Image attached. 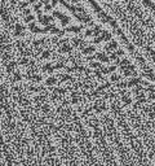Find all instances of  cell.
<instances>
[{
  "label": "cell",
  "mask_w": 155,
  "mask_h": 166,
  "mask_svg": "<svg viewBox=\"0 0 155 166\" xmlns=\"http://www.w3.org/2000/svg\"><path fill=\"white\" fill-rule=\"evenodd\" d=\"M143 3H145V4L147 5L149 8H151V9H153L154 12H155V4H154V3H151L150 0H143Z\"/></svg>",
  "instance_id": "1"
},
{
  "label": "cell",
  "mask_w": 155,
  "mask_h": 166,
  "mask_svg": "<svg viewBox=\"0 0 155 166\" xmlns=\"http://www.w3.org/2000/svg\"><path fill=\"white\" fill-rule=\"evenodd\" d=\"M154 39H155V38H154Z\"/></svg>",
  "instance_id": "2"
}]
</instances>
